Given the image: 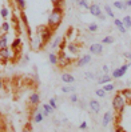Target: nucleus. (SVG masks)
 Wrapping results in <instances>:
<instances>
[{"label":"nucleus","mask_w":131,"mask_h":132,"mask_svg":"<svg viewBox=\"0 0 131 132\" xmlns=\"http://www.w3.org/2000/svg\"><path fill=\"white\" fill-rule=\"evenodd\" d=\"M130 65H131V63H127V64H125V65H122V67H120V69H122V71L126 73V71L128 69V67H130Z\"/></svg>","instance_id":"ea45409f"},{"label":"nucleus","mask_w":131,"mask_h":132,"mask_svg":"<svg viewBox=\"0 0 131 132\" xmlns=\"http://www.w3.org/2000/svg\"><path fill=\"white\" fill-rule=\"evenodd\" d=\"M51 2H52V4H53V5L56 7V5H58V3H60L61 0H51Z\"/></svg>","instance_id":"a18cd8bd"},{"label":"nucleus","mask_w":131,"mask_h":132,"mask_svg":"<svg viewBox=\"0 0 131 132\" xmlns=\"http://www.w3.org/2000/svg\"><path fill=\"white\" fill-rule=\"evenodd\" d=\"M61 80H63V83H67V84H71V83H74L75 81V77L71 75V73H63L61 75Z\"/></svg>","instance_id":"ddd939ff"},{"label":"nucleus","mask_w":131,"mask_h":132,"mask_svg":"<svg viewBox=\"0 0 131 132\" xmlns=\"http://www.w3.org/2000/svg\"><path fill=\"white\" fill-rule=\"evenodd\" d=\"M88 11L91 12L92 16H96V18H99V16H101V13H102V8L98 4H91Z\"/></svg>","instance_id":"39448f33"},{"label":"nucleus","mask_w":131,"mask_h":132,"mask_svg":"<svg viewBox=\"0 0 131 132\" xmlns=\"http://www.w3.org/2000/svg\"><path fill=\"white\" fill-rule=\"evenodd\" d=\"M70 100L72 103H76V102H78V95H76V94H71L70 95Z\"/></svg>","instance_id":"4c0bfd02"},{"label":"nucleus","mask_w":131,"mask_h":132,"mask_svg":"<svg viewBox=\"0 0 131 132\" xmlns=\"http://www.w3.org/2000/svg\"><path fill=\"white\" fill-rule=\"evenodd\" d=\"M7 40H8V39H7V36H4V35L0 37V47H2V48H5L7 47V43H8Z\"/></svg>","instance_id":"a878e982"},{"label":"nucleus","mask_w":131,"mask_h":132,"mask_svg":"<svg viewBox=\"0 0 131 132\" xmlns=\"http://www.w3.org/2000/svg\"><path fill=\"white\" fill-rule=\"evenodd\" d=\"M68 51H70V52H72V53H76V52H78V47H76L75 44L70 43V44H68Z\"/></svg>","instance_id":"cd10ccee"},{"label":"nucleus","mask_w":131,"mask_h":132,"mask_svg":"<svg viewBox=\"0 0 131 132\" xmlns=\"http://www.w3.org/2000/svg\"><path fill=\"white\" fill-rule=\"evenodd\" d=\"M20 44H21V39H15V40L12 42V50H16L18 47H20Z\"/></svg>","instance_id":"bb28decb"},{"label":"nucleus","mask_w":131,"mask_h":132,"mask_svg":"<svg viewBox=\"0 0 131 132\" xmlns=\"http://www.w3.org/2000/svg\"><path fill=\"white\" fill-rule=\"evenodd\" d=\"M99 19H101V20H106V15H104V13H101V16H99Z\"/></svg>","instance_id":"de8ad7c7"},{"label":"nucleus","mask_w":131,"mask_h":132,"mask_svg":"<svg viewBox=\"0 0 131 132\" xmlns=\"http://www.w3.org/2000/svg\"><path fill=\"white\" fill-rule=\"evenodd\" d=\"M78 4H79L80 7H83V8H87V10H90V5H88V3L86 2V0H80V2H78Z\"/></svg>","instance_id":"473e14b6"},{"label":"nucleus","mask_w":131,"mask_h":132,"mask_svg":"<svg viewBox=\"0 0 131 132\" xmlns=\"http://www.w3.org/2000/svg\"><path fill=\"white\" fill-rule=\"evenodd\" d=\"M126 2H127V0H126Z\"/></svg>","instance_id":"3c124183"},{"label":"nucleus","mask_w":131,"mask_h":132,"mask_svg":"<svg viewBox=\"0 0 131 132\" xmlns=\"http://www.w3.org/2000/svg\"><path fill=\"white\" fill-rule=\"evenodd\" d=\"M0 13H2L3 19H7V16H8V10H7L5 7H2V12H0Z\"/></svg>","instance_id":"72a5a7b5"},{"label":"nucleus","mask_w":131,"mask_h":132,"mask_svg":"<svg viewBox=\"0 0 131 132\" xmlns=\"http://www.w3.org/2000/svg\"><path fill=\"white\" fill-rule=\"evenodd\" d=\"M126 5H127V7H131V0H127V2H126Z\"/></svg>","instance_id":"09e8293b"},{"label":"nucleus","mask_w":131,"mask_h":132,"mask_svg":"<svg viewBox=\"0 0 131 132\" xmlns=\"http://www.w3.org/2000/svg\"><path fill=\"white\" fill-rule=\"evenodd\" d=\"M90 108H91V111L94 113H99V111H101V104H99L98 100H91L90 102Z\"/></svg>","instance_id":"1a4fd4ad"},{"label":"nucleus","mask_w":131,"mask_h":132,"mask_svg":"<svg viewBox=\"0 0 131 132\" xmlns=\"http://www.w3.org/2000/svg\"><path fill=\"white\" fill-rule=\"evenodd\" d=\"M104 11H106V13H107V16H110V18L115 19V13L112 12V10H111L110 5H104Z\"/></svg>","instance_id":"5701e85b"},{"label":"nucleus","mask_w":131,"mask_h":132,"mask_svg":"<svg viewBox=\"0 0 131 132\" xmlns=\"http://www.w3.org/2000/svg\"><path fill=\"white\" fill-rule=\"evenodd\" d=\"M112 119H114V115L109 111V112H106L104 113V116H103V120H102V127H107L109 124L112 121Z\"/></svg>","instance_id":"423d86ee"},{"label":"nucleus","mask_w":131,"mask_h":132,"mask_svg":"<svg viewBox=\"0 0 131 132\" xmlns=\"http://www.w3.org/2000/svg\"><path fill=\"white\" fill-rule=\"evenodd\" d=\"M48 103L51 104V107L53 108V110H56V108H58V104H56V99H55V97L50 99V102H48Z\"/></svg>","instance_id":"f704fd0d"},{"label":"nucleus","mask_w":131,"mask_h":132,"mask_svg":"<svg viewBox=\"0 0 131 132\" xmlns=\"http://www.w3.org/2000/svg\"><path fill=\"white\" fill-rule=\"evenodd\" d=\"M90 51L92 55H101V53L103 52V44H91V47H90Z\"/></svg>","instance_id":"20e7f679"},{"label":"nucleus","mask_w":131,"mask_h":132,"mask_svg":"<svg viewBox=\"0 0 131 132\" xmlns=\"http://www.w3.org/2000/svg\"><path fill=\"white\" fill-rule=\"evenodd\" d=\"M0 56H2V64H5L7 60H8V56H10V51L8 48H2V51H0Z\"/></svg>","instance_id":"f8f14e48"},{"label":"nucleus","mask_w":131,"mask_h":132,"mask_svg":"<svg viewBox=\"0 0 131 132\" xmlns=\"http://www.w3.org/2000/svg\"><path fill=\"white\" fill-rule=\"evenodd\" d=\"M40 31H42L40 37H42V42H43V45H44V44H47L48 40L51 39V29H48V27H45V28L40 27Z\"/></svg>","instance_id":"7ed1b4c3"},{"label":"nucleus","mask_w":131,"mask_h":132,"mask_svg":"<svg viewBox=\"0 0 131 132\" xmlns=\"http://www.w3.org/2000/svg\"><path fill=\"white\" fill-rule=\"evenodd\" d=\"M123 56L127 57V59H131V52H125V53H123Z\"/></svg>","instance_id":"37998d69"},{"label":"nucleus","mask_w":131,"mask_h":132,"mask_svg":"<svg viewBox=\"0 0 131 132\" xmlns=\"http://www.w3.org/2000/svg\"><path fill=\"white\" fill-rule=\"evenodd\" d=\"M90 61H91V56H90V55H84L83 57H80V59L78 60L76 65H78V67H84V65H87Z\"/></svg>","instance_id":"6e6552de"},{"label":"nucleus","mask_w":131,"mask_h":132,"mask_svg":"<svg viewBox=\"0 0 131 132\" xmlns=\"http://www.w3.org/2000/svg\"><path fill=\"white\" fill-rule=\"evenodd\" d=\"M48 59H50V63L53 64V65L59 63V57H58L53 52H50V53H48Z\"/></svg>","instance_id":"a211bd4d"},{"label":"nucleus","mask_w":131,"mask_h":132,"mask_svg":"<svg viewBox=\"0 0 131 132\" xmlns=\"http://www.w3.org/2000/svg\"><path fill=\"white\" fill-rule=\"evenodd\" d=\"M64 45H66V40H61V44H60V50H63V48H64Z\"/></svg>","instance_id":"49530a36"},{"label":"nucleus","mask_w":131,"mask_h":132,"mask_svg":"<svg viewBox=\"0 0 131 132\" xmlns=\"http://www.w3.org/2000/svg\"><path fill=\"white\" fill-rule=\"evenodd\" d=\"M114 7H115V8H118V10H126L127 8L126 3H122V2H119V0L114 3Z\"/></svg>","instance_id":"4be33fe9"},{"label":"nucleus","mask_w":131,"mask_h":132,"mask_svg":"<svg viewBox=\"0 0 131 132\" xmlns=\"http://www.w3.org/2000/svg\"><path fill=\"white\" fill-rule=\"evenodd\" d=\"M15 2L18 3V5H19V8H20L21 11H23V10L26 8V2H24V0H15Z\"/></svg>","instance_id":"7c9ffc66"},{"label":"nucleus","mask_w":131,"mask_h":132,"mask_svg":"<svg viewBox=\"0 0 131 132\" xmlns=\"http://www.w3.org/2000/svg\"><path fill=\"white\" fill-rule=\"evenodd\" d=\"M125 104H126V100H125V97H123V95H120V92L114 96V99H112V108L117 111L118 116H120L123 113V111H125Z\"/></svg>","instance_id":"f03ea898"},{"label":"nucleus","mask_w":131,"mask_h":132,"mask_svg":"<svg viewBox=\"0 0 131 132\" xmlns=\"http://www.w3.org/2000/svg\"><path fill=\"white\" fill-rule=\"evenodd\" d=\"M120 94H123V97H125L128 103H131V89L125 88L123 91H120Z\"/></svg>","instance_id":"f3484780"},{"label":"nucleus","mask_w":131,"mask_h":132,"mask_svg":"<svg viewBox=\"0 0 131 132\" xmlns=\"http://www.w3.org/2000/svg\"><path fill=\"white\" fill-rule=\"evenodd\" d=\"M88 31H90V32H96V31H98V24H95V23L90 24L88 26Z\"/></svg>","instance_id":"2f4dec72"},{"label":"nucleus","mask_w":131,"mask_h":132,"mask_svg":"<svg viewBox=\"0 0 131 132\" xmlns=\"http://www.w3.org/2000/svg\"><path fill=\"white\" fill-rule=\"evenodd\" d=\"M123 75H125V72H123L120 68L114 69L112 71V79H120V77H123Z\"/></svg>","instance_id":"6ab92c4d"},{"label":"nucleus","mask_w":131,"mask_h":132,"mask_svg":"<svg viewBox=\"0 0 131 132\" xmlns=\"http://www.w3.org/2000/svg\"><path fill=\"white\" fill-rule=\"evenodd\" d=\"M109 71H110L109 65H103V72H104V73H109Z\"/></svg>","instance_id":"79ce46f5"},{"label":"nucleus","mask_w":131,"mask_h":132,"mask_svg":"<svg viewBox=\"0 0 131 132\" xmlns=\"http://www.w3.org/2000/svg\"><path fill=\"white\" fill-rule=\"evenodd\" d=\"M70 63H71V59L68 57L66 53H61V55L59 56V64H60L61 67H64V65L70 64Z\"/></svg>","instance_id":"9b49d317"},{"label":"nucleus","mask_w":131,"mask_h":132,"mask_svg":"<svg viewBox=\"0 0 131 132\" xmlns=\"http://www.w3.org/2000/svg\"><path fill=\"white\" fill-rule=\"evenodd\" d=\"M95 94H96V96H99V97H104V96H106V89H104V88H102V89H96V91H95Z\"/></svg>","instance_id":"c85d7f7f"},{"label":"nucleus","mask_w":131,"mask_h":132,"mask_svg":"<svg viewBox=\"0 0 131 132\" xmlns=\"http://www.w3.org/2000/svg\"><path fill=\"white\" fill-rule=\"evenodd\" d=\"M43 118H44V113L37 111V112L35 113V116H34V121H35V123H42V121H43Z\"/></svg>","instance_id":"aec40b11"},{"label":"nucleus","mask_w":131,"mask_h":132,"mask_svg":"<svg viewBox=\"0 0 131 132\" xmlns=\"http://www.w3.org/2000/svg\"><path fill=\"white\" fill-rule=\"evenodd\" d=\"M114 24H115V27L118 28L119 32H122V34H125L126 31H127L126 26L123 24V21H122V20H119V19H115V20H114Z\"/></svg>","instance_id":"9d476101"},{"label":"nucleus","mask_w":131,"mask_h":132,"mask_svg":"<svg viewBox=\"0 0 131 132\" xmlns=\"http://www.w3.org/2000/svg\"><path fill=\"white\" fill-rule=\"evenodd\" d=\"M74 91H75L74 85H64V87H61V92H64V94H70V92H74Z\"/></svg>","instance_id":"412c9836"},{"label":"nucleus","mask_w":131,"mask_h":132,"mask_svg":"<svg viewBox=\"0 0 131 132\" xmlns=\"http://www.w3.org/2000/svg\"><path fill=\"white\" fill-rule=\"evenodd\" d=\"M111 80H112V76H109L107 73H104L101 79L98 80V83H99V84H106V83H110Z\"/></svg>","instance_id":"dca6fc26"},{"label":"nucleus","mask_w":131,"mask_h":132,"mask_svg":"<svg viewBox=\"0 0 131 132\" xmlns=\"http://www.w3.org/2000/svg\"><path fill=\"white\" fill-rule=\"evenodd\" d=\"M61 11L60 8H58V7H55L53 8V11L51 12V15L48 16V26L51 28H56L60 26V23H61Z\"/></svg>","instance_id":"f257e3e1"},{"label":"nucleus","mask_w":131,"mask_h":132,"mask_svg":"<svg viewBox=\"0 0 131 132\" xmlns=\"http://www.w3.org/2000/svg\"><path fill=\"white\" fill-rule=\"evenodd\" d=\"M103 88L106 89V92H111V91H114L115 85H114V84H111V83H109V84H106V85H104Z\"/></svg>","instance_id":"c756f323"},{"label":"nucleus","mask_w":131,"mask_h":132,"mask_svg":"<svg viewBox=\"0 0 131 132\" xmlns=\"http://www.w3.org/2000/svg\"><path fill=\"white\" fill-rule=\"evenodd\" d=\"M53 111V108L51 107V104L48 103V104H43V113H44V116H48V115H51Z\"/></svg>","instance_id":"2eb2a0df"},{"label":"nucleus","mask_w":131,"mask_h":132,"mask_svg":"<svg viewBox=\"0 0 131 132\" xmlns=\"http://www.w3.org/2000/svg\"><path fill=\"white\" fill-rule=\"evenodd\" d=\"M31 47H32L34 50H39L43 47V42H42V37L40 36H37L35 39H32L31 40Z\"/></svg>","instance_id":"0eeeda50"},{"label":"nucleus","mask_w":131,"mask_h":132,"mask_svg":"<svg viewBox=\"0 0 131 132\" xmlns=\"http://www.w3.org/2000/svg\"><path fill=\"white\" fill-rule=\"evenodd\" d=\"M114 43V37L112 36H106L102 39V44H112Z\"/></svg>","instance_id":"393cba45"},{"label":"nucleus","mask_w":131,"mask_h":132,"mask_svg":"<svg viewBox=\"0 0 131 132\" xmlns=\"http://www.w3.org/2000/svg\"><path fill=\"white\" fill-rule=\"evenodd\" d=\"M79 129H87V123H86V121H83L80 126H79Z\"/></svg>","instance_id":"a19ab883"},{"label":"nucleus","mask_w":131,"mask_h":132,"mask_svg":"<svg viewBox=\"0 0 131 132\" xmlns=\"http://www.w3.org/2000/svg\"><path fill=\"white\" fill-rule=\"evenodd\" d=\"M61 40H63L61 37H56V39H55V42L52 43V48H56V47H58V44L61 43Z\"/></svg>","instance_id":"c9c22d12"},{"label":"nucleus","mask_w":131,"mask_h":132,"mask_svg":"<svg viewBox=\"0 0 131 132\" xmlns=\"http://www.w3.org/2000/svg\"><path fill=\"white\" fill-rule=\"evenodd\" d=\"M78 2H80V0H78Z\"/></svg>","instance_id":"8fccbe9b"},{"label":"nucleus","mask_w":131,"mask_h":132,"mask_svg":"<svg viewBox=\"0 0 131 132\" xmlns=\"http://www.w3.org/2000/svg\"><path fill=\"white\" fill-rule=\"evenodd\" d=\"M20 18H21L23 23H24L26 26H28V19H27V16H26V13H24V12H21V16H20Z\"/></svg>","instance_id":"58836bf2"},{"label":"nucleus","mask_w":131,"mask_h":132,"mask_svg":"<svg viewBox=\"0 0 131 132\" xmlns=\"http://www.w3.org/2000/svg\"><path fill=\"white\" fill-rule=\"evenodd\" d=\"M86 77H88V79H94V73L87 72V73H86Z\"/></svg>","instance_id":"c03bdc74"},{"label":"nucleus","mask_w":131,"mask_h":132,"mask_svg":"<svg viewBox=\"0 0 131 132\" xmlns=\"http://www.w3.org/2000/svg\"><path fill=\"white\" fill-rule=\"evenodd\" d=\"M39 102H40V95L39 94H36V92H35V94H32L29 96V103L32 105H37Z\"/></svg>","instance_id":"4468645a"},{"label":"nucleus","mask_w":131,"mask_h":132,"mask_svg":"<svg viewBox=\"0 0 131 132\" xmlns=\"http://www.w3.org/2000/svg\"><path fill=\"white\" fill-rule=\"evenodd\" d=\"M2 29L4 31V32H7V31H10V24L7 21H4L3 24H2Z\"/></svg>","instance_id":"e433bc0d"},{"label":"nucleus","mask_w":131,"mask_h":132,"mask_svg":"<svg viewBox=\"0 0 131 132\" xmlns=\"http://www.w3.org/2000/svg\"><path fill=\"white\" fill-rule=\"evenodd\" d=\"M122 21L126 26V28H131V16H125Z\"/></svg>","instance_id":"b1692460"}]
</instances>
